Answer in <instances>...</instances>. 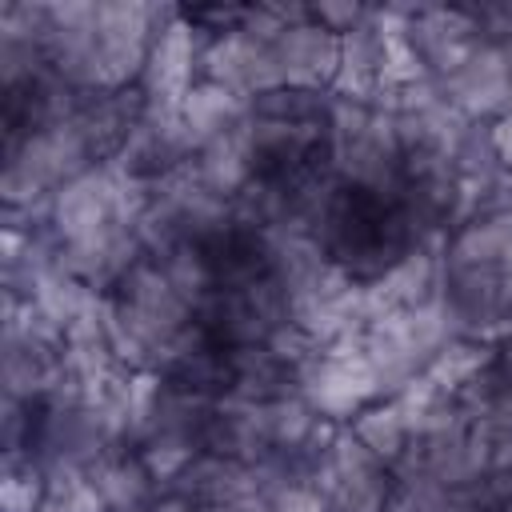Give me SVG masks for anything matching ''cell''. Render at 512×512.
Listing matches in <instances>:
<instances>
[{"instance_id":"obj_1","label":"cell","mask_w":512,"mask_h":512,"mask_svg":"<svg viewBox=\"0 0 512 512\" xmlns=\"http://www.w3.org/2000/svg\"><path fill=\"white\" fill-rule=\"evenodd\" d=\"M320 224V244L340 268L356 276L384 272L416 244V188L392 180H352L328 200Z\"/></svg>"},{"instance_id":"obj_2","label":"cell","mask_w":512,"mask_h":512,"mask_svg":"<svg viewBox=\"0 0 512 512\" xmlns=\"http://www.w3.org/2000/svg\"><path fill=\"white\" fill-rule=\"evenodd\" d=\"M328 152V128L320 124V112L304 100H280L264 108L256 132H252V156L256 172L268 184L296 188L316 172V160Z\"/></svg>"}]
</instances>
